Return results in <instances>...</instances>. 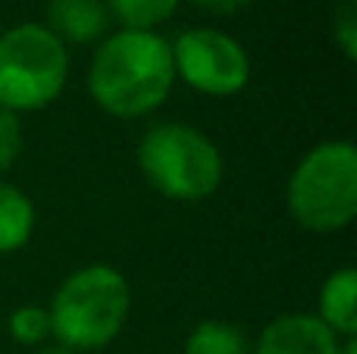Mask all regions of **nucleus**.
I'll return each instance as SVG.
<instances>
[{
	"label": "nucleus",
	"instance_id": "6e6552de",
	"mask_svg": "<svg viewBox=\"0 0 357 354\" xmlns=\"http://www.w3.org/2000/svg\"><path fill=\"white\" fill-rule=\"evenodd\" d=\"M44 25L63 44H98L110 31V13L104 0H47Z\"/></svg>",
	"mask_w": 357,
	"mask_h": 354
},
{
	"label": "nucleus",
	"instance_id": "7ed1b4c3",
	"mask_svg": "<svg viewBox=\"0 0 357 354\" xmlns=\"http://www.w3.org/2000/svg\"><path fill=\"white\" fill-rule=\"evenodd\" d=\"M289 217L310 236L345 232L357 217V148L326 138L307 148L285 182Z\"/></svg>",
	"mask_w": 357,
	"mask_h": 354
},
{
	"label": "nucleus",
	"instance_id": "ddd939ff",
	"mask_svg": "<svg viewBox=\"0 0 357 354\" xmlns=\"http://www.w3.org/2000/svg\"><path fill=\"white\" fill-rule=\"evenodd\" d=\"M6 336L22 348H41L50 339V317L44 305H19L6 317Z\"/></svg>",
	"mask_w": 357,
	"mask_h": 354
},
{
	"label": "nucleus",
	"instance_id": "f3484780",
	"mask_svg": "<svg viewBox=\"0 0 357 354\" xmlns=\"http://www.w3.org/2000/svg\"><path fill=\"white\" fill-rule=\"evenodd\" d=\"M35 354H75V351H69V348H63V345H41V348H38Z\"/></svg>",
	"mask_w": 357,
	"mask_h": 354
},
{
	"label": "nucleus",
	"instance_id": "a211bd4d",
	"mask_svg": "<svg viewBox=\"0 0 357 354\" xmlns=\"http://www.w3.org/2000/svg\"><path fill=\"white\" fill-rule=\"evenodd\" d=\"M339 354H357V339H345V342H342V348H339Z\"/></svg>",
	"mask_w": 357,
	"mask_h": 354
},
{
	"label": "nucleus",
	"instance_id": "0eeeda50",
	"mask_svg": "<svg viewBox=\"0 0 357 354\" xmlns=\"http://www.w3.org/2000/svg\"><path fill=\"white\" fill-rule=\"evenodd\" d=\"M342 342L317 314L291 311L279 314L260 330L251 354H339Z\"/></svg>",
	"mask_w": 357,
	"mask_h": 354
},
{
	"label": "nucleus",
	"instance_id": "39448f33",
	"mask_svg": "<svg viewBox=\"0 0 357 354\" xmlns=\"http://www.w3.org/2000/svg\"><path fill=\"white\" fill-rule=\"evenodd\" d=\"M73 56L44 22L0 31V107L16 116L47 110L66 91Z\"/></svg>",
	"mask_w": 357,
	"mask_h": 354
},
{
	"label": "nucleus",
	"instance_id": "4468645a",
	"mask_svg": "<svg viewBox=\"0 0 357 354\" xmlns=\"http://www.w3.org/2000/svg\"><path fill=\"white\" fill-rule=\"evenodd\" d=\"M333 41L348 63L357 60V0H339V3H335Z\"/></svg>",
	"mask_w": 357,
	"mask_h": 354
},
{
	"label": "nucleus",
	"instance_id": "f8f14e48",
	"mask_svg": "<svg viewBox=\"0 0 357 354\" xmlns=\"http://www.w3.org/2000/svg\"><path fill=\"white\" fill-rule=\"evenodd\" d=\"M104 6L116 29L160 31V25L176 16L182 0H104Z\"/></svg>",
	"mask_w": 357,
	"mask_h": 354
},
{
	"label": "nucleus",
	"instance_id": "9d476101",
	"mask_svg": "<svg viewBox=\"0 0 357 354\" xmlns=\"http://www.w3.org/2000/svg\"><path fill=\"white\" fill-rule=\"evenodd\" d=\"M35 201L19 185L0 179V257L22 251L35 236Z\"/></svg>",
	"mask_w": 357,
	"mask_h": 354
},
{
	"label": "nucleus",
	"instance_id": "9b49d317",
	"mask_svg": "<svg viewBox=\"0 0 357 354\" xmlns=\"http://www.w3.org/2000/svg\"><path fill=\"white\" fill-rule=\"evenodd\" d=\"M182 354H251L245 330L229 320H201L182 342Z\"/></svg>",
	"mask_w": 357,
	"mask_h": 354
},
{
	"label": "nucleus",
	"instance_id": "1a4fd4ad",
	"mask_svg": "<svg viewBox=\"0 0 357 354\" xmlns=\"http://www.w3.org/2000/svg\"><path fill=\"white\" fill-rule=\"evenodd\" d=\"M317 317L339 339H357V270L335 267L317 292Z\"/></svg>",
	"mask_w": 357,
	"mask_h": 354
},
{
	"label": "nucleus",
	"instance_id": "f03ea898",
	"mask_svg": "<svg viewBox=\"0 0 357 354\" xmlns=\"http://www.w3.org/2000/svg\"><path fill=\"white\" fill-rule=\"evenodd\" d=\"M50 342L75 354L104 351L132 317V286L110 263H85L63 276L47 305Z\"/></svg>",
	"mask_w": 357,
	"mask_h": 354
},
{
	"label": "nucleus",
	"instance_id": "dca6fc26",
	"mask_svg": "<svg viewBox=\"0 0 357 354\" xmlns=\"http://www.w3.org/2000/svg\"><path fill=\"white\" fill-rule=\"evenodd\" d=\"M191 3H195L197 10L210 13V16H235V13H241L245 6H251L254 0H191Z\"/></svg>",
	"mask_w": 357,
	"mask_h": 354
},
{
	"label": "nucleus",
	"instance_id": "20e7f679",
	"mask_svg": "<svg viewBox=\"0 0 357 354\" xmlns=\"http://www.w3.org/2000/svg\"><path fill=\"white\" fill-rule=\"evenodd\" d=\"M144 182L160 198L197 204L216 194L226 176L222 151L207 132L191 123H154L138 138L135 151Z\"/></svg>",
	"mask_w": 357,
	"mask_h": 354
},
{
	"label": "nucleus",
	"instance_id": "f257e3e1",
	"mask_svg": "<svg viewBox=\"0 0 357 354\" xmlns=\"http://www.w3.org/2000/svg\"><path fill=\"white\" fill-rule=\"evenodd\" d=\"M88 98L113 119H144L176 88L173 47L160 31L110 29L94 44L85 72Z\"/></svg>",
	"mask_w": 357,
	"mask_h": 354
},
{
	"label": "nucleus",
	"instance_id": "2eb2a0df",
	"mask_svg": "<svg viewBox=\"0 0 357 354\" xmlns=\"http://www.w3.org/2000/svg\"><path fill=\"white\" fill-rule=\"evenodd\" d=\"M22 148H25L22 119L0 107V176L16 167V160L22 157Z\"/></svg>",
	"mask_w": 357,
	"mask_h": 354
},
{
	"label": "nucleus",
	"instance_id": "423d86ee",
	"mask_svg": "<svg viewBox=\"0 0 357 354\" xmlns=\"http://www.w3.org/2000/svg\"><path fill=\"white\" fill-rule=\"evenodd\" d=\"M169 47H173L176 82L204 98H235L251 82V56L245 44L222 29L191 25L169 38Z\"/></svg>",
	"mask_w": 357,
	"mask_h": 354
}]
</instances>
